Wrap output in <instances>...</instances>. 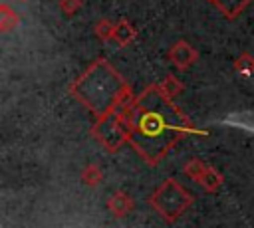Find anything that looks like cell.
Segmentation results:
<instances>
[{"label": "cell", "instance_id": "cell-2", "mask_svg": "<svg viewBox=\"0 0 254 228\" xmlns=\"http://www.w3.org/2000/svg\"><path fill=\"white\" fill-rule=\"evenodd\" d=\"M71 95L97 119L107 113H121L135 99L125 79L103 57L95 59L75 79L71 85Z\"/></svg>", "mask_w": 254, "mask_h": 228}, {"label": "cell", "instance_id": "cell-10", "mask_svg": "<svg viewBox=\"0 0 254 228\" xmlns=\"http://www.w3.org/2000/svg\"><path fill=\"white\" fill-rule=\"evenodd\" d=\"M0 14H2V18H0V28H2L4 32L12 30L14 26H18L20 16H18V12L12 10L8 4H2V6H0Z\"/></svg>", "mask_w": 254, "mask_h": 228}, {"label": "cell", "instance_id": "cell-4", "mask_svg": "<svg viewBox=\"0 0 254 228\" xmlns=\"http://www.w3.org/2000/svg\"><path fill=\"white\" fill-rule=\"evenodd\" d=\"M91 135H93L109 153H115V151H119V147H121L123 143H129L119 113H107V115L99 117V119L95 121L93 129H91Z\"/></svg>", "mask_w": 254, "mask_h": 228}, {"label": "cell", "instance_id": "cell-7", "mask_svg": "<svg viewBox=\"0 0 254 228\" xmlns=\"http://www.w3.org/2000/svg\"><path fill=\"white\" fill-rule=\"evenodd\" d=\"M212 4L224 18L234 20L244 12V8L250 4V0H212Z\"/></svg>", "mask_w": 254, "mask_h": 228}, {"label": "cell", "instance_id": "cell-18", "mask_svg": "<svg viewBox=\"0 0 254 228\" xmlns=\"http://www.w3.org/2000/svg\"><path fill=\"white\" fill-rule=\"evenodd\" d=\"M210 2H212V0H210Z\"/></svg>", "mask_w": 254, "mask_h": 228}, {"label": "cell", "instance_id": "cell-16", "mask_svg": "<svg viewBox=\"0 0 254 228\" xmlns=\"http://www.w3.org/2000/svg\"><path fill=\"white\" fill-rule=\"evenodd\" d=\"M60 8H62L64 14L73 16L81 8V0H60Z\"/></svg>", "mask_w": 254, "mask_h": 228}, {"label": "cell", "instance_id": "cell-17", "mask_svg": "<svg viewBox=\"0 0 254 228\" xmlns=\"http://www.w3.org/2000/svg\"><path fill=\"white\" fill-rule=\"evenodd\" d=\"M20 2H26V0H20Z\"/></svg>", "mask_w": 254, "mask_h": 228}, {"label": "cell", "instance_id": "cell-15", "mask_svg": "<svg viewBox=\"0 0 254 228\" xmlns=\"http://www.w3.org/2000/svg\"><path fill=\"white\" fill-rule=\"evenodd\" d=\"M81 178H83V182H85V184L95 186V184H99V182H101L103 174H101V169H99V167H95V165H87V167L81 171Z\"/></svg>", "mask_w": 254, "mask_h": 228}, {"label": "cell", "instance_id": "cell-1", "mask_svg": "<svg viewBox=\"0 0 254 228\" xmlns=\"http://www.w3.org/2000/svg\"><path fill=\"white\" fill-rule=\"evenodd\" d=\"M119 117L129 145L151 167L157 165L181 137L196 133L190 119L159 89V83L145 87Z\"/></svg>", "mask_w": 254, "mask_h": 228}, {"label": "cell", "instance_id": "cell-13", "mask_svg": "<svg viewBox=\"0 0 254 228\" xmlns=\"http://www.w3.org/2000/svg\"><path fill=\"white\" fill-rule=\"evenodd\" d=\"M93 32H95V36H97L101 42H109V40H113L115 24H111V22H109V20H105V18H101V20L93 26Z\"/></svg>", "mask_w": 254, "mask_h": 228}, {"label": "cell", "instance_id": "cell-5", "mask_svg": "<svg viewBox=\"0 0 254 228\" xmlns=\"http://www.w3.org/2000/svg\"><path fill=\"white\" fill-rule=\"evenodd\" d=\"M196 57H198V52H196L190 44H187L185 40L173 44L171 50H169V59H171V63H173L175 67H179V69L190 67V65L196 61Z\"/></svg>", "mask_w": 254, "mask_h": 228}, {"label": "cell", "instance_id": "cell-9", "mask_svg": "<svg viewBox=\"0 0 254 228\" xmlns=\"http://www.w3.org/2000/svg\"><path fill=\"white\" fill-rule=\"evenodd\" d=\"M196 182L204 188V190H208V192H214V190H218L220 188V184H222V174L214 169V167H204V171H202V174L196 178Z\"/></svg>", "mask_w": 254, "mask_h": 228}, {"label": "cell", "instance_id": "cell-3", "mask_svg": "<svg viewBox=\"0 0 254 228\" xmlns=\"http://www.w3.org/2000/svg\"><path fill=\"white\" fill-rule=\"evenodd\" d=\"M151 206L167 220V222H175L190 204H192V196L189 190H185L175 178H167L149 198Z\"/></svg>", "mask_w": 254, "mask_h": 228}, {"label": "cell", "instance_id": "cell-14", "mask_svg": "<svg viewBox=\"0 0 254 228\" xmlns=\"http://www.w3.org/2000/svg\"><path fill=\"white\" fill-rule=\"evenodd\" d=\"M204 167H206V163H202L200 159H189V161L185 163V167H183V172H185L187 176H190V178L196 182V178L202 174Z\"/></svg>", "mask_w": 254, "mask_h": 228}, {"label": "cell", "instance_id": "cell-8", "mask_svg": "<svg viewBox=\"0 0 254 228\" xmlns=\"http://www.w3.org/2000/svg\"><path fill=\"white\" fill-rule=\"evenodd\" d=\"M137 36V30L135 26L129 22V20H119L115 22V32H113V40L119 44V46H127L135 40Z\"/></svg>", "mask_w": 254, "mask_h": 228}, {"label": "cell", "instance_id": "cell-11", "mask_svg": "<svg viewBox=\"0 0 254 228\" xmlns=\"http://www.w3.org/2000/svg\"><path fill=\"white\" fill-rule=\"evenodd\" d=\"M159 89L169 97V99H175V95H179L183 91V83L175 77V75H167L161 83H159Z\"/></svg>", "mask_w": 254, "mask_h": 228}, {"label": "cell", "instance_id": "cell-6", "mask_svg": "<svg viewBox=\"0 0 254 228\" xmlns=\"http://www.w3.org/2000/svg\"><path fill=\"white\" fill-rule=\"evenodd\" d=\"M133 206H135V204H133V198H131L127 192H121V190L113 192V194L107 198V208H109V212H111L113 216H117V218L129 214V212L133 210Z\"/></svg>", "mask_w": 254, "mask_h": 228}, {"label": "cell", "instance_id": "cell-12", "mask_svg": "<svg viewBox=\"0 0 254 228\" xmlns=\"http://www.w3.org/2000/svg\"><path fill=\"white\" fill-rule=\"evenodd\" d=\"M234 69H236L238 73H242V75H252V73H254V57H252L248 52L240 54V56L234 59Z\"/></svg>", "mask_w": 254, "mask_h": 228}]
</instances>
